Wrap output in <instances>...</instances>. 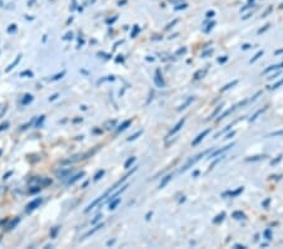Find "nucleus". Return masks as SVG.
I'll use <instances>...</instances> for the list:
<instances>
[{"label":"nucleus","instance_id":"nucleus-1","mask_svg":"<svg viewBox=\"0 0 283 249\" xmlns=\"http://www.w3.org/2000/svg\"><path fill=\"white\" fill-rule=\"evenodd\" d=\"M211 151V148H209V150H206V151H204V152H201V154H198L195 157H194V159H191V160H189L186 164H185V166H184V168H182L181 170H180V172H184V171H186L188 169H190V166H193L196 161H199V160H200L201 159V157H204L206 154H209Z\"/></svg>","mask_w":283,"mask_h":249},{"label":"nucleus","instance_id":"nucleus-2","mask_svg":"<svg viewBox=\"0 0 283 249\" xmlns=\"http://www.w3.org/2000/svg\"><path fill=\"white\" fill-rule=\"evenodd\" d=\"M209 132H210V128H208V130H204L203 132H201V134H199L198 136H196V138L193 141V144H191V145H193V146H196L198 144H200L201 142V141L204 140V137L208 135V134H209Z\"/></svg>","mask_w":283,"mask_h":249},{"label":"nucleus","instance_id":"nucleus-3","mask_svg":"<svg viewBox=\"0 0 283 249\" xmlns=\"http://www.w3.org/2000/svg\"><path fill=\"white\" fill-rule=\"evenodd\" d=\"M185 120H186L185 117H184V118H181V121H179V122H178V123L175 125V127H174V128H172V130H171V131L169 132V136H172V135H175V134H176L178 131H180V130H181V127L184 126V122H185Z\"/></svg>","mask_w":283,"mask_h":249},{"label":"nucleus","instance_id":"nucleus-4","mask_svg":"<svg viewBox=\"0 0 283 249\" xmlns=\"http://www.w3.org/2000/svg\"><path fill=\"white\" fill-rule=\"evenodd\" d=\"M230 147H233V144H231V145H227L225 147H223V148H219V150H215V151H214L213 154H210V156H209V157H210V159H213V157H215L216 155H219V154H221V152H224V151H227V150H229Z\"/></svg>","mask_w":283,"mask_h":249},{"label":"nucleus","instance_id":"nucleus-5","mask_svg":"<svg viewBox=\"0 0 283 249\" xmlns=\"http://www.w3.org/2000/svg\"><path fill=\"white\" fill-rule=\"evenodd\" d=\"M281 67L283 68V63H279V64H274V65H271V67H268L267 69H264V71H263V74H267V73H269V72H272V71L279 69Z\"/></svg>","mask_w":283,"mask_h":249},{"label":"nucleus","instance_id":"nucleus-6","mask_svg":"<svg viewBox=\"0 0 283 249\" xmlns=\"http://www.w3.org/2000/svg\"><path fill=\"white\" fill-rule=\"evenodd\" d=\"M155 83H156L157 87H164V81H162V78H161V76H160V72H159V71H156Z\"/></svg>","mask_w":283,"mask_h":249},{"label":"nucleus","instance_id":"nucleus-7","mask_svg":"<svg viewBox=\"0 0 283 249\" xmlns=\"http://www.w3.org/2000/svg\"><path fill=\"white\" fill-rule=\"evenodd\" d=\"M267 107H268V106H265V107H263V108H261V110H258V111H257V112H255V113H254V115L252 116V117L249 118V121L252 122V121L257 120V117H258V116H259V115H262V113H263V112H264L265 110H267Z\"/></svg>","mask_w":283,"mask_h":249},{"label":"nucleus","instance_id":"nucleus-8","mask_svg":"<svg viewBox=\"0 0 283 249\" xmlns=\"http://www.w3.org/2000/svg\"><path fill=\"white\" fill-rule=\"evenodd\" d=\"M171 179H172V175H168V176H165V178L162 179V181L160 182V186H159V188H160V189H162V188H164L166 184H168V182H169Z\"/></svg>","mask_w":283,"mask_h":249},{"label":"nucleus","instance_id":"nucleus-9","mask_svg":"<svg viewBox=\"0 0 283 249\" xmlns=\"http://www.w3.org/2000/svg\"><path fill=\"white\" fill-rule=\"evenodd\" d=\"M40 199H37V200H34V201H32L29 205H28V210H33V209H35V206L37 205H39L40 204Z\"/></svg>","mask_w":283,"mask_h":249},{"label":"nucleus","instance_id":"nucleus-10","mask_svg":"<svg viewBox=\"0 0 283 249\" xmlns=\"http://www.w3.org/2000/svg\"><path fill=\"white\" fill-rule=\"evenodd\" d=\"M235 108H237V107H231V108H229V110H227V111H225V112H224L223 115H220V116H219V118H218V120H223V118H225V117H227V116H228L229 113H231V112H233V111H234Z\"/></svg>","mask_w":283,"mask_h":249},{"label":"nucleus","instance_id":"nucleus-11","mask_svg":"<svg viewBox=\"0 0 283 249\" xmlns=\"http://www.w3.org/2000/svg\"><path fill=\"white\" fill-rule=\"evenodd\" d=\"M193 101H194V97H190V98L188 99V101H186V102H185L184 105H181V106L179 107V111H181V110H185L186 107H188V106H189V105H190L191 102H193Z\"/></svg>","mask_w":283,"mask_h":249},{"label":"nucleus","instance_id":"nucleus-12","mask_svg":"<svg viewBox=\"0 0 283 249\" xmlns=\"http://www.w3.org/2000/svg\"><path fill=\"white\" fill-rule=\"evenodd\" d=\"M118 203H120V199H112V200H111V204H110V210L116 209V206L118 205Z\"/></svg>","mask_w":283,"mask_h":249},{"label":"nucleus","instance_id":"nucleus-13","mask_svg":"<svg viewBox=\"0 0 283 249\" xmlns=\"http://www.w3.org/2000/svg\"><path fill=\"white\" fill-rule=\"evenodd\" d=\"M242 191H243V188H239L238 190H235V191H233V193H231V191H230V193H227L225 195H229V196H231V198H233V196H237V195H239V194L242 193Z\"/></svg>","mask_w":283,"mask_h":249},{"label":"nucleus","instance_id":"nucleus-14","mask_svg":"<svg viewBox=\"0 0 283 249\" xmlns=\"http://www.w3.org/2000/svg\"><path fill=\"white\" fill-rule=\"evenodd\" d=\"M233 218H234V219H243L244 218V214L242 211H234V213H233Z\"/></svg>","mask_w":283,"mask_h":249},{"label":"nucleus","instance_id":"nucleus-15","mask_svg":"<svg viewBox=\"0 0 283 249\" xmlns=\"http://www.w3.org/2000/svg\"><path fill=\"white\" fill-rule=\"evenodd\" d=\"M262 55H263V51H259V52H258V53H257V54H255V55H254V57H253L249 62H251V63H254L257 59H259V58H261Z\"/></svg>","mask_w":283,"mask_h":249},{"label":"nucleus","instance_id":"nucleus-16","mask_svg":"<svg viewBox=\"0 0 283 249\" xmlns=\"http://www.w3.org/2000/svg\"><path fill=\"white\" fill-rule=\"evenodd\" d=\"M131 125V121L130 120H127V121H125L121 126H120V128H118V131H122V130H125V128H127V126H130Z\"/></svg>","mask_w":283,"mask_h":249},{"label":"nucleus","instance_id":"nucleus-17","mask_svg":"<svg viewBox=\"0 0 283 249\" xmlns=\"http://www.w3.org/2000/svg\"><path fill=\"white\" fill-rule=\"evenodd\" d=\"M237 83H238V81H233L231 83H228V85H227L225 87H224V88H221V91H223V92H224V91H227V89H229V88H231L233 86H235V85H237Z\"/></svg>","mask_w":283,"mask_h":249},{"label":"nucleus","instance_id":"nucleus-18","mask_svg":"<svg viewBox=\"0 0 283 249\" xmlns=\"http://www.w3.org/2000/svg\"><path fill=\"white\" fill-rule=\"evenodd\" d=\"M269 137H276V136H283V130H279V131H276V132H272V134L268 135Z\"/></svg>","mask_w":283,"mask_h":249},{"label":"nucleus","instance_id":"nucleus-19","mask_svg":"<svg viewBox=\"0 0 283 249\" xmlns=\"http://www.w3.org/2000/svg\"><path fill=\"white\" fill-rule=\"evenodd\" d=\"M99 228H102V224H99V225H97V227H96L95 229H92V230H89V231H88L87 234H85V237H83V238H86V237H88V235H91V234H93L95 231H96V230H98Z\"/></svg>","mask_w":283,"mask_h":249},{"label":"nucleus","instance_id":"nucleus-20","mask_svg":"<svg viewBox=\"0 0 283 249\" xmlns=\"http://www.w3.org/2000/svg\"><path fill=\"white\" fill-rule=\"evenodd\" d=\"M83 175H85V172H81V174H78V175H76V176H74V178H73L72 180H69L68 182H69V184H73V182H74V181H76V180H78L79 178H82Z\"/></svg>","mask_w":283,"mask_h":249},{"label":"nucleus","instance_id":"nucleus-21","mask_svg":"<svg viewBox=\"0 0 283 249\" xmlns=\"http://www.w3.org/2000/svg\"><path fill=\"white\" fill-rule=\"evenodd\" d=\"M281 86H283V78H282L281 81H278L276 85H273V87H269V88H271V89H277V88L281 87Z\"/></svg>","mask_w":283,"mask_h":249},{"label":"nucleus","instance_id":"nucleus-22","mask_svg":"<svg viewBox=\"0 0 283 249\" xmlns=\"http://www.w3.org/2000/svg\"><path fill=\"white\" fill-rule=\"evenodd\" d=\"M206 73V69H204V71H199L196 74H195V79H198V78H201L204 74Z\"/></svg>","mask_w":283,"mask_h":249},{"label":"nucleus","instance_id":"nucleus-23","mask_svg":"<svg viewBox=\"0 0 283 249\" xmlns=\"http://www.w3.org/2000/svg\"><path fill=\"white\" fill-rule=\"evenodd\" d=\"M224 217H225V213H221L220 215H218V217H216V219H214V223H219L220 220L224 219Z\"/></svg>","mask_w":283,"mask_h":249},{"label":"nucleus","instance_id":"nucleus-24","mask_svg":"<svg viewBox=\"0 0 283 249\" xmlns=\"http://www.w3.org/2000/svg\"><path fill=\"white\" fill-rule=\"evenodd\" d=\"M220 110H221V106H218V107H216V110L210 115V117H209V118H214V116H215V115H218V112H219Z\"/></svg>","mask_w":283,"mask_h":249},{"label":"nucleus","instance_id":"nucleus-25","mask_svg":"<svg viewBox=\"0 0 283 249\" xmlns=\"http://www.w3.org/2000/svg\"><path fill=\"white\" fill-rule=\"evenodd\" d=\"M264 237H265V239H272V234H271V230L269 229H267V230H265L264 231Z\"/></svg>","mask_w":283,"mask_h":249},{"label":"nucleus","instance_id":"nucleus-26","mask_svg":"<svg viewBox=\"0 0 283 249\" xmlns=\"http://www.w3.org/2000/svg\"><path fill=\"white\" fill-rule=\"evenodd\" d=\"M134 161H135V157H131V159H128V160H127V162L125 164V168H128V166H130L132 162H134Z\"/></svg>","mask_w":283,"mask_h":249},{"label":"nucleus","instance_id":"nucleus-27","mask_svg":"<svg viewBox=\"0 0 283 249\" xmlns=\"http://www.w3.org/2000/svg\"><path fill=\"white\" fill-rule=\"evenodd\" d=\"M279 74H282V72H277L276 74H272V76H269V77H267V79H274V78H277Z\"/></svg>","mask_w":283,"mask_h":249},{"label":"nucleus","instance_id":"nucleus-28","mask_svg":"<svg viewBox=\"0 0 283 249\" xmlns=\"http://www.w3.org/2000/svg\"><path fill=\"white\" fill-rule=\"evenodd\" d=\"M185 8H188V4H181V5H178L175 8V10H180V9H185Z\"/></svg>","mask_w":283,"mask_h":249},{"label":"nucleus","instance_id":"nucleus-29","mask_svg":"<svg viewBox=\"0 0 283 249\" xmlns=\"http://www.w3.org/2000/svg\"><path fill=\"white\" fill-rule=\"evenodd\" d=\"M214 15H215V13H214L213 10H209V12L206 13V18H209V19H210V18H213Z\"/></svg>","mask_w":283,"mask_h":249},{"label":"nucleus","instance_id":"nucleus-30","mask_svg":"<svg viewBox=\"0 0 283 249\" xmlns=\"http://www.w3.org/2000/svg\"><path fill=\"white\" fill-rule=\"evenodd\" d=\"M138 135H141V131H138V132H136V134L135 135H132L130 138H128V141H131V140H135V138H137V136Z\"/></svg>","mask_w":283,"mask_h":249},{"label":"nucleus","instance_id":"nucleus-31","mask_svg":"<svg viewBox=\"0 0 283 249\" xmlns=\"http://www.w3.org/2000/svg\"><path fill=\"white\" fill-rule=\"evenodd\" d=\"M103 174H105V171H103V170H102V171H99V172H98V174H97V175H96V176H95V180H96V181H97V180H98V179H99V178H101V176H102V175H103Z\"/></svg>","mask_w":283,"mask_h":249},{"label":"nucleus","instance_id":"nucleus-32","mask_svg":"<svg viewBox=\"0 0 283 249\" xmlns=\"http://www.w3.org/2000/svg\"><path fill=\"white\" fill-rule=\"evenodd\" d=\"M268 28H269V24H267V25H265V27H264L263 29H259V30H258V34H261V33H263L264 30H267Z\"/></svg>","mask_w":283,"mask_h":249},{"label":"nucleus","instance_id":"nucleus-33","mask_svg":"<svg viewBox=\"0 0 283 249\" xmlns=\"http://www.w3.org/2000/svg\"><path fill=\"white\" fill-rule=\"evenodd\" d=\"M214 25H215V23H214V22H211V23L209 24V25H208L209 28H208V29H205V32H209L210 29H213V27H214Z\"/></svg>","mask_w":283,"mask_h":249},{"label":"nucleus","instance_id":"nucleus-34","mask_svg":"<svg viewBox=\"0 0 283 249\" xmlns=\"http://www.w3.org/2000/svg\"><path fill=\"white\" fill-rule=\"evenodd\" d=\"M228 61V57H224V58H219V63H225Z\"/></svg>","mask_w":283,"mask_h":249},{"label":"nucleus","instance_id":"nucleus-35","mask_svg":"<svg viewBox=\"0 0 283 249\" xmlns=\"http://www.w3.org/2000/svg\"><path fill=\"white\" fill-rule=\"evenodd\" d=\"M4 111H5V106H4V105H2V106H0V116H2V115L4 113Z\"/></svg>","mask_w":283,"mask_h":249},{"label":"nucleus","instance_id":"nucleus-36","mask_svg":"<svg viewBox=\"0 0 283 249\" xmlns=\"http://www.w3.org/2000/svg\"><path fill=\"white\" fill-rule=\"evenodd\" d=\"M6 126H8V122H5V123H3V125H2V126H0V131H2V130H5V128H6Z\"/></svg>","mask_w":283,"mask_h":249},{"label":"nucleus","instance_id":"nucleus-37","mask_svg":"<svg viewBox=\"0 0 283 249\" xmlns=\"http://www.w3.org/2000/svg\"><path fill=\"white\" fill-rule=\"evenodd\" d=\"M234 135H235V131H233L231 134H228V135H227V138H230V137H233Z\"/></svg>","mask_w":283,"mask_h":249},{"label":"nucleus","instance_id":"nucleus-38","mask_svg":"<svg viewBox=\"0 0 283 249\" xmlns=\"http://www.w3.org/2000/svg\"><path fill=\"white\" fill-rule=\"evenodd\" d=\"M281 159H282V156H278V157H277V159H276V160H274V161L272 162V165H274V164H277V162H278V161H279Z\"/></svg>","mask_w":283,"mask_h":249},{"label":"nucleus","instance_id":"nucleus-39","mask_svg":"<svg viewBox=\"0 0 283 249\" xmlns=\"http://www.w3.org/2000/svg\"><path fill=\"white\" fill-rule=\"evenodd\" d=\"M269 201H271V200H269V199H267V200H265V201L263 203V205H264L265 208H267V206H268V204H269Z\"/></svg>","mask_w":283,"mask_h":249},{"label":"nucleus","instance_id":"nucleus-40","mask_svg":"<svg viewBox=\"0 0 283 249\" xmlns=\"http://www.w3.org/2000/svg\"><path fill=\"white\" fill-rule=\"evenodd\" d=\"M175 23H178V20H174V22H172L171 24H169V25H168V29H170V28H171V27H172V25H174V24H175Z\"/></svg>","mask_w":283,"mask_h":249},{"label":"nucleus","instance_id":"nucleus-41","mask_svg":"<svg viewBox=\"0 0 283 249\" xmlns=\"http://www.w3.org/2000/svg\"><path fill=\"white\" fill-rule=\"evenodd\" d=\"M242 48H243L244 51H245V49H249V48H251V45H249V44H244V45H243Z\"/></svg>","mask_w":283,"mask_h":249},{"label":"nucleus","instance_id":"nucleus-42","mask_svg":"<svg viewBox=\"0 0 283 249\" xmlns=\"http://www.w3.org/2000/svg\"><path fill=\"white\" fill-rule=\"evenodd\" d=\"M99 218H101V217H99V215H98V217H96V219H95V220H92V224H95V223H96V221H97Z\"/></svg>","mask_w":283,"mask_h":249},{"label":"nucleus","instance_id":"nucleus-43","mask_svg":"<svg viewBox=\"0 0 283 249\" xmlns=\"http://www.w3.org/2000/svg\"><path fill=\"white\" fill-rule=\"evenodd\" d=\"M281 53H283V49H278V51L276 52V54H281Z\"/></svg>","mask_w":283,"mask_h":249},{"label":"nucleus","instance_id":"nucleus-44","mask_svg":"<svg viewBox=\"0 0 283 249\" xmlns=\"http://www.w3.org/2000/svg\"><path fill=\"white\" fill-rule=\"evenodd\" d=\"M185 52V49H180V51L178 52V54H181V53H184Z\"/></svg>","mask_w":283,"mask_h":249},{"label":"nucleus","instance_id":"nucleus-45","mask_svg":"<svg viewBox=\"0 0 283 249\" xmlns=\"http://www.w3.org/2000/svg\"><path fill=\"white\" fill-rule=\"evenodd\" d=\"M235 248H245V247H243V245H239V244H237V245H235Z\"/></svg>","mask_w":283,"mask_h":249},{"label":"nucleus","instance_id":"nucleus-46","mask_svg":"<svg viewBox=\"0 0 283 249\" xmlns=\"http://www.w3.org/2000/svg\"><path fill=\"white\" fill-rule=\"evenodd\" d=\"M279 8H281V9H283V4H281V6H279Z\"/></svg>","mask_w":283,"mask_h":249},{"label":"nucleus","instance_id":"nucleus-47","mask_svg":"<svg viewBox=\"0 0 283 249\" xmlns=\"http://www.w3.org/2000/svg\"><path fill=\"white\" fill-rule=\"evenodd\" d=\"M0 155H2V151H0Z\"/></svg>","mask_w":283,"mask_h":249}]
</instances>
